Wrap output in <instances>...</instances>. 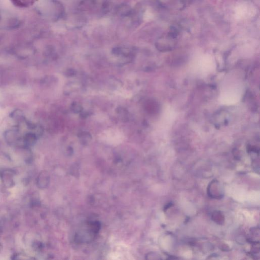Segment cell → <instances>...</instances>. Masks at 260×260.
<instances>
[{
	"mask_svg": "<svg viewBox=\"0 0 260 260\" xmlns=\"http://www.w3.org/2000/svg\"><path fill=\"white\" fill-rule=\"evenodd\" d=\"M207 193L210 198L213 199H221L224 196V190L221 184L216 179L209 183L207 189Z\"/></svg>",
	"mask_w": 260,
	"mask_h": 260,
	"instance_id": "6da1fadb",
	"label": "cell"
},
{
	"mask_svg": "<svg viewBox=\"0 0 260 260\" xmlns=\"http://www.w3.org/2000/svg\"><path fill=\"white\" fill-rule=\"evenodd\" d=\"M50 180L49 174L45 171L40 173L37 179V185L40 189H45L48 185Z\"/></svg>",
	"mask_w": 260,
	"mask_h": 260,
	"instance_id": "7a4b0ae2",
	"label": "cell"
},
{
	"mask_svg": "<svg viewBox=\"0 0 260 260\" xmlns=\"http://www.w3.org/2000/svg\"><path fill=\"white\" fill-rule=\"evenodd\" d=\"M4 136L6 141L10 144L15 143L19 141L21 139L19 136V133L17 129L8 130L5 133Z\"/></svg>",
	"mask_w": 260,
	"mask_h": 260,
	"instance_id": "3957f363",
	"label": "cell"
},
{
	"mask_svg": "<svg viewBox=\"0 0 260 260\" xmlns=\"http://www.w3.org/2000/svg\"><path fill=\"white\" fill-rule=\"evenodd\" d=\"M37 138L38 137L35 133H28L24 136V137L23 139V143H24L25 146H27V147L32 146L35 144V143H36V141L37 140Z\"/></svg>",
	"mask_w": 260,
	"mask_h": 260,
	"instance_id": "277c9868",
	"label": "cell"
},
{
	"mask_svg": "<svg viewBox=\"0 0 260 260\" xmlns=\"http://www.w3.org/2000/svg\"><path fill=\"white\" fill-rule=\"evenodd\" d=\"M13 173L11 171H5L2 174V180L6 187H11L13 186Z\"/></svg>",
	"mask_w": 260,
	"mask_h": 260,
	"instance_id": "5b68a950",
	"label": "cell"
},
{
	"mask_svg": "<svg viewBox=\"0 0 260 260\" xmlns=\"http://www.w3.org/2000/svg\"><path fill=\"white\" fill-rule=\"evenodd\" d=\"M132 10L131 8L126 5H121L117 9V13L118 15L124 17H126L131 15Z\"/></svg>",
	"mask_w": 260,
	"mask_h": 260,
	"instance_id": "8992f818",
	"label": "cell"
},
{
	"mask_svg": "<svg viewBox=\"0 0 260 260\" xmlns=\"http://www.w3.org/2000/svg\"><path fill=\"white\" fill-rule=\"evenodd\" d=\"M211 219L217 224H223L224 222V215L220 211H214L211 215Z\"/></svg>",
	"mask_w": 260,
	"mask_h": 260,
	"instance_id": "52a82bcc",
	"label": "cell"
},
{
	"mask_svg": "<svg viewBox=\"0 0 260 260\" xmlns=\"http://www.w3.org/2000/svg\"><path fill=\"white\" fill-rule=\"evenodd\" d=\"M10 117L12 119H15L16 121H22L23 120H25V117L23 114V112L21 111V110L17 109L15 110L13 112H12V113L10 114Z\"/></svg>",
	"mask_w": 260,
	"mask_h": 260,
	"instance_id": "ba28073f",
	"label": "cell"
},
{
	"mask_svg": "<svg viewBox=\"0 0 260 260\" xmlns=\"http://www.w3.org/2000/svg\"><path fill=\"white\" fill-rule=\"evenodd\" d=\"M71 108L72 111L75 113H81L83 111V108L80 104L77 102H74L71 104Z\"/></svg>",
	"mask_w": 260,
	"mask_h": 260,
	"instance_id": "9c48e42d",
	"label": "cell"
},
{
	"mask_svg": "<svg viewBox=\"0 0 260 260\" xmlns=\"http://www.w3.org/2000/svg\"><path fill=\"white\" fill-rule=\"evenodd\" d=\"M78 137L83 141L86 142L88 140H91L92 138L91 134L87 132H80L78 134Z\"/></svg>",
	"mask_w": 260,
	"mask_h": 260,
	"instance_id": "30bf717a",
	"label": "cell"
},
{
	"mask_svg": "<svg viewBox=\"0 0 260 260\" xmlns=\"http://www.w3.org/2000/svg\"><path fill=\"white\" fill-rule=\"evenodd\" d=\"M29 0H12L14 4L20 7H25L28 4Z\"/></svg>",
	"mask_w": 260,
	"mask_h": 260,
	"instance_id": "8fae6325",
	"label": "cell"
},
{
	"mask_svg": "<svg viewBox=\"0 0 260 260\" xmlns=\"http://www.w3.org/2000/svg\"><path fill=\"white\" fill-rule=\"evenodd\" d=\"M147 259L151 260H160L162 259L159 254L155 253H151L148 254L147 256Z\"/></svg>",
	"mask_w": 260,
	"mask_h": 260,
	"instance_id": "7c38bea8",
	"label": "cell"
},
{
	"mask_svg": "<svg viewBox=\"0 0 260 260\" xmlns=\"http://www.w3.org/2000/svg\"><path fill=\"white\" fill-rule=\"evenodd\" d=\"M76 74V72L73 69H69L66 72V75L67 76H73Z\"/></svg>",
	"mask_w": 260,
	"mask_h": 260,
	"instance_id": "4fadbf2b",
	"label": "cell"
},
{
	"mask_svg": "<svg viewBox=\"0 0 260 260\" xmlns=\"http://www.w3.org/2000/svg\"><path fill=\"white\" fill-rule=\"evenodd\" d=\"M2 247H2V244H1V243H0V251H1V249H2Z\"/></svg>",
	"mask_w": 260,
	"mask_h": 260,
	"instance_id": "5bb4252c",
	"label": "cell"
}]
</instances>
